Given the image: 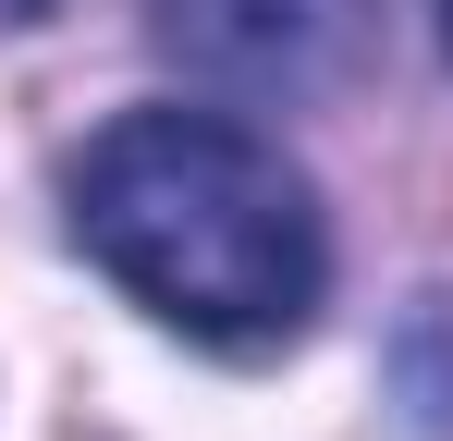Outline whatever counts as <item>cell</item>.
Masks as SVG:
<instances>
[{
  "mask_svg": "<svg viewBox=\"0 0 453 441\" xmlns=\"http://www.w3.org/2000/svg\"><path fill=\"white\" fill-rule=\"evenodd\" d=\"M50 12H62V0H0V25H50Z\"/></svg>",
  "mask_w": 453,
  "mask_h": 441,
  "instance_id": "277c9868",
  "label": "cell"
},
{
  "mask_svg": "<svg viewBox=\"0 0 453 441\" xmlns=\"http://www.w3.org/2000/svg\"><path fill=\"white\" fill-rule=\"evenodd\" d=\"M392 392L417 405L429 441H453V282L404 306V331H392Z\"/></svg>",
  "mask_w": 453,
  "mask_h": 441,
  "instance_id": "3957f363",
  "label": "cell"
},
{
  "mask_svg": "<svg viewBox=\"0 0 453 441\" xmlns=\"http://www.w3.org/2000/svg\"><path fill=\"white\" fill-rule=\"evenodd\" d=\"M441 37H453V0H441Z\"/></svg>",
  "mask_w": 453,
  "mask_h": 441,
  "instance_id": "5b68a950",
  "label": "cell"
},
{
  "mask_svg": "<svg viewBox=\"0 0 453 441\" xmlns=\"http://www.w3.org/2000/svg\"><path fill=\"white\" fill-rule=\"evenodd\" d=\"M62 220L159 331L209 356L295 344L331 294V233L282 147L233 111H123L74 147Z\"/></svg>",
  "mask_w": 453,
  "mask_h": 441,
  "instance_id": "6da1fadb",
  "label": "cell"
},
{
  "mask_svg": "<svg viewBox=\"0 0 453 441\" xmlns=\"http://www.w3.org/2000/svg\"><path fill=\"white\" fill-rule=\"evenodd\" d=\"M380 0H148L159 62L209 98H319L368 50Z\"/></svg>",
  "mask_w": 453,
  "mask_h": 441,
  "instance_id": "7a4b0ae2",
  "label": "cell"
}]
</instances>
